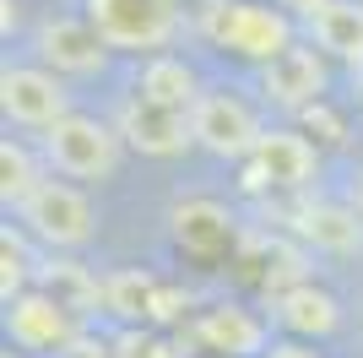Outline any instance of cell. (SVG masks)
Here are the masks:
<instances>
[{
  "instance_id": "6da1fadb",
  "label": "cell",
  "mask_w": 363,
  "mask_h": 358,
  "mask_svg": "<svg viewBox=\"0 0 363 358\" xmlns=\"http://www.w3.org/2000/svg\"><path fill=\"white\" fill-rule=\"evenodd\" d=\"M206 38L244 60H260V65H272L277 55L293 49L288 16L272 11V6H250V0H217L206 11Z\"/></svg>"
},
{
  "instance_id": "7a4b0ae2",
  "label": "cell",
  "mask_w": 363,
  "mask_h": 358,
  "mask_svg": "<svg viewBox=\"0 0 363 358\" xmlns=\"http://www.w3.org/2000/svg\"><path fill=\"white\" fill-rule=\"evenodd\" d=\"M87 22L108 49H168L179 33V0H87Z\"/></svg>"
},
{
  "instance_id": "3957f363",
  "label": "cell",
  "mask_w": 363,
  "mask_h": 358,
  "mask_svg": "<svg viewBox=\"0 0 363 358\" xmlns=\"http://www.w3.org/2000/svg\"><path fill=\"white\" fill-rule=\"evenodd\" d=\"M44 158L65 179H108L120 163V131H108L104 119L71 114L55 131H44Z\"/></svg>"
},
{
  "instance_id": "277c9868",
  "label": "cell",
  "mask_w": 363,
  "mask_h": 358,
  "mask_svg": "<svg viewBox=\"0 0 363 358\" xmlns=\"http://www.w3.org/2000/svg\"><path fill=\"white\" fill-rule=\"evenodd\" d=\"M190 136H196V147L217 152V158H250L260 147V119L255 109L233 98V92H201L196 109H190Z\"/></svg>"
},
{
  "instance_id": "5b68a950",
  "label": "cell",
  "mask_w": 363,
  "mask_h": 358,
  "mask_svg": "<svg viewBox=\"0 0 363 358\" xmlns=\"http://www.w3.org/2000/svg\"><path fill=\"white\" fill-rule=\"evenodd\" d=\"M22 223L28 234H38L55 250H76L92 239V201L76 185H60V179H44L38 190L22 201Z\"/></svg>"
},
{
  "instance_id": "8992f818",
  "label": "cell",
  "mask_w": 363,
  "mask_h": 358,
  "mask_svg": "<svg viewBox=\"0 0 363 358\" xmlns=\"http://www.w3.org/2000/svg\"><path fill=\"white\" fill-rule=\"evenodd\" d=\"M0 109L16 125L33 131H55L60 119H71V92L60 87V76L44 65H6L0 71Z\"/></svg>"
},
{
  "instance_id": "52a82bcc",
  "label": "cell",
  "mask_w": 363,
  "mask_h": 358,
  "mask_svg": "<svg viewBox=\"0 0 363 358\" xmlns=\"http://www.w3.org/2000/svg\"><path fill=\"white\" fill-rule=\"evenodd\" d=\"M320 158L309 147V136L298 131H266L260 136V147L250 152V185L255 190H303L309 179H315Z\"/></svg>"
},
{
  "instance_id": "ba28073f",
  "label": "cell",
  "mask_w": 363,
  "mask_h": 358,
  "mask_svg": "<svg viewBox=\"0 0 363 358\" xmlns=\"http://www.w3.org/2000/svg\"><path fill=\"white\" fill-rule=\"evenodd\" d=\"M6 326H11V342L33 347V353H65L76 342V315L65 304H55L44 288L6 304Z\"/></svg>"
},
{
  "instance_id": "9c48e42d",
  "label": "cell",
  "mask_w": 363,
  "mask_h": 358,
  "mask_svg": "<svg viewBox=\"0 0 363 358\" xmlns=\"http://www.w3.org/2000/svg\"><path fill=\"white\" fill-rule=\"evenodd\" d=\"M38 55H44V65H55V71L92 76V71H104L108 44L98 38V28H92L87 16H49L44 28H38Z\"/></svg>"
},
{
  "instance_id": "30bf717a",
  "label": "cell",
  "mask_w": 363,
  "mask_h": 358,
  "mask_svg": "<svg viewBox=\"0 0 363 358\" xmlns=\"http://www.w3.org/2000/svg\"><path fill=\"white\" fill-rule=\"evenodd\" d=\"M120 141H130L136 152H147V158H174V152H184L196 136H190V114H174V109H157L147 104V98H130L120 114Z\"/></svg>"
},
{
  "instance_id": "8fae6325",
  "label": "cell",
  "mask_w": 363,
  "mask_h": 358,
  "mask_svg": "<svg viewBox=\"0 0 363 358\" xmlns=\"http://www.w3.org/2000/svg\"><path fill=\"white\" fill-rule=\"evenodd\" d=\"M260 82H266V98H277L282 109H309L325 92V60H320V49L293 44L288 55H277L260 71Z\"/></svg>"
},
{
  "instance_id": "7c38bea8",
  "label": "cell",
  "mask_w": 363,
  "mask_h": 358,
  "mask_svg": "<svg viewBox=\"0 0 363 358\" xmlns=\"http://www.w3.org/2000/svg\"><path fill=\"white\" fill-rule=\"evenodd\" d=\"M196 337L212 347V353H228V358H250V353L266 358V326H260L250 310H239V304H217V310H206L196 320Z\"/></svg>"
},
{
  "instance_id": "4fadbf2b",
  "label": "cell",
  "mask_w": 363,
  "mask_h": 358,
  "mask_svg": "<svg viewBox=\"0 0 363 358\" xmlns=\"http://www.w3.org/2000/svg\"><path fill=\"white\" fill-rule=\"evenodd\" d=\"M293 228H298L303 244L315 250H331V255H352L363 244V223H358V207H331V201H309V207L293 212Z\"/></svg>"
},
{
  "instance_id": "5bb4252c",
  "label": "cell",
  "mask_w": 363,
  "mask_h": 358,
  "mask_svg": "<svg viewBox=\"0 0 363 358\" xmlns=\"http://www.w3.org/2000/svg\"><path fill=\"white\" fill-rule=\"evenodd\" d=\"M277 326H288L303 342H309V337H331V331L342 326V304L315 283L288 288V293H277Z\"/></svg>"
},
{
  "instance_id": "9a60e30c",
  "label": "cell",
  "mask_w": 363,
  "mask_h": 358,
  "mask_svg": "<svg viewBox=\"0 0 363 358\" xmlns=\"http://www.w3.org/2000/svg\"><path fill=\"white\" fill-rule=\"evenodd\" d=\"M108 304L104 310H114L120 320H168L174 315V304H179V293H163L157 288V277H147V271H114L108 277Z\"/></svg>"
},
{
  "instance_id": "2e32d148",
  "label": "cell",
  "mask_w": 363,
  "mask_h": 358,
  "mask_svg": "<svg viewBox=\"0 0 363 358\" xmlns=\"http://www.w3.org/2000/svg\"><path fill=\"white\" fill-rule=\"evenodd\" d=\"M136 92L147 98V104H157V109H174V114H190L196 109V71L184 65V60H174V55H152L147 65H141V82H136Z\"/></svg>"
},
{
  "instance_id": "e0dca14e",
  "label": "cell",
  "mask_w": 363,
  "mask_h": 358,
  "mask_svg": "<svg viewBox=\"0 0 363 358\" xmlns=\"http://www.w3.org/2000/svg\"><path fill=\"white\" fill-rule=\"evenodd\" d=\"M38 288H44L55 304H65L71 315H87L98 304H108V288L92 277L87 266H76V261H44L38 266Z\"/></svg>"
},
{
  "instance_id": "ac0fdd59",
  "label": "cell",
  "mask_w": 363,
  "mask_h": 358,
  "mask_svg": "<svg viewBox=\"0 0 363 358\" xmlns=\"http://www.w3.org/2000/svg\"><path fill=\"white\" fill-rule=\"evenodd\" d=\"M309 33H315V44L325 49V55L363 65V6L358 0H331V6L309 22Z\"/></svg>"
},
{
  "instance_id": "d6986e66",
  "label": "cell",
  "mask_w": 363,
  "mask_h": 358,
  "mask_svg": "<svg viewBox=\"0 0 363 358\" xmlns=\"http://www.w3.org/2000/svg\"><path fill=\"white\" fill-rule=\"evenodd\" d=\"M174 223H179L184 250H223V244H228V212L212 207V201H190V207H179V212H174Z\"/></svg>"
},
{
  "instance_id": "ffe728a7",
  "label": "cell",
  "mask_w": 363,
  "mask_h": 358,
  "mask_svg": "<svg viewBox=\"0 0 363 358\" xmlns=\"http://www.w3.org/2000/svg\"><path fill=\"white\" fill-rule=\"evenodd\" d=\"M38 185H44V179H38V168H33L28 147H16V141H0V195L22 207V201H28Z\"/></svg>"
},
{
  "instance_id": "44dd1931",
  "label": "cell",
  "mask_w": 363,
  "mask_h": 358,
  "mask_svg": "<svg viewBox=\"0 0 363 358\" xmlns=\"http://www.w3.org/2000/svg\"><path fill=\"white\" fill-rule=\"evenodd\" d=\"M22 283H28V255H22L16 234H6L0 239V298L16 304V298H22Z\"/></svg>"
},
{
  "instance_id": "7402d4cb",
  "label": "cell",
  "mask_w": 363,
  "mask_h": 358,
  "mask_svg": "<svg viewBox=\"0 0 363 358\" xmlns=\"http://www.w3.org/2000/svg\"><path fill=\"white\" fill-rule=\"evenodd\" d=\"M114 358H179V347L152 337V331H125L120 342H114Z\"/></svg>"
},
{
  "instance_id": "603a6c76",
  "label": "cell",
  "mask_w": 363,
  "mask_h": 358,
  "mask_svg": "<svg viewBox=\"0 0 363 358\" xmlns=\"http://www.w3.org/2000/svg\"><path fill=\"white\" fill-rule=\"evenodd\" d=\"M65 358H114V347H104V342H87V337H76V342L65 347Z\"/></svg>"
},
{
  "instance_id": "cb8c5ba5",
  "label": "cell",
  "mask_w": 363,
  "mask_h": 358,
  "mask_svg": "<svg viewBox=\"0 0 363 358\" xmlns=\"http://www.w3.org/2000/svg\"><path fill=\"white\" fill-rule=\"evenodd\" d=\"M266 358H320L309 342H272L266 347Z\"/></svg>"
},
{
  "instance_id": "d4e9b609",
  "label": "cell",
  "mask_w": 363,
  "mask_h": 358,
  "mask_svg": "<svg viewBox=\"0 0 363 358\" xmlns=\"http://www.w3.org/2000/svg\"><path fill=\"white\" fill-rule=\"evenodd\" d=\"M277 6H288V11H298V16H309V22H315V16L325 11L331 0H277Z\"/></svg>"
},
{
  "instance_id": "484cf974",
  "label": "cell",
  "mask_w": 363,
  "mask_h": 358,
  "mask_svg": "<svg viewBox=\"0 0 363 358\" xmlns=\"http://www.w3.org/2000/svg\"><path fill=\"white\" fill-rule=\"evenodd\" d=\"M358 217H363V179H358Z\"/></svg>"
}]
</instances>
